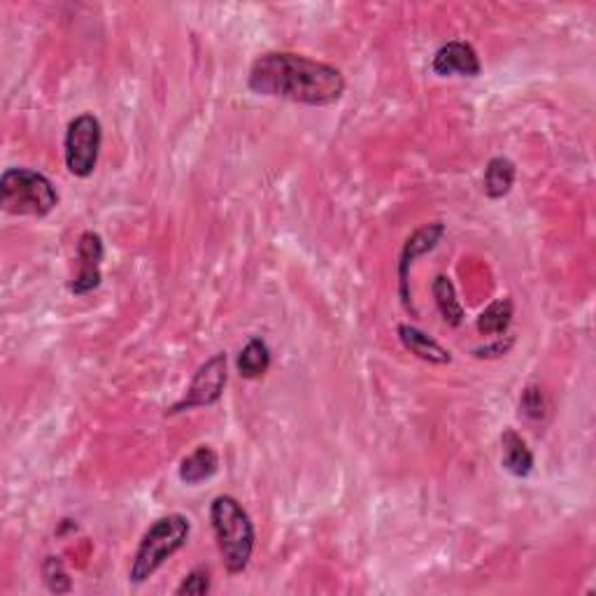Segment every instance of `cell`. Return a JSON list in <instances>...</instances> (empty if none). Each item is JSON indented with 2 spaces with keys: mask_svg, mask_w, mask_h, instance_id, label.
<instances>
[{
  "mask_svg": "<svg viewBox=\"0 0 596 596\" xmlns=\"http://www.w3.org/2000/svg\"><path fill=\"white\" fill-rule=\"evenodd\" d=\"M247 87L257 96L326 108L343 98L347 82L343 70L331 63L292 52H268L252 63Z\"/></svg>",
  "mask_w": 596,
  "mask_h": 596,
  "instance_id": "1",
  "label": "cell"
},
{
  "mask_svg": "<svg viewBox=\"0 0 596 596\" xmlns=\"http://www.w3.org/2000/svg\"><path fill=\"white\" fill-rule=\"evenodd\" d=\"M210 522L224 569L231 576H238L250 566L254 543H257V531H254L250 513L236 496L222 494L210 503Z\"/></svg>",
  "mask_w": 596,
  "mask_h": 596,
  "instance_id": "2",
  "label": "cell"
},
{
  "mask_svg": "<svg viewBox=\"0 0 596 596\" xmlns=\"http://www.w3.org/2000/svg\"><path fill=\"white\" fill-rule=\"evenodd\" d=\"M191 522L187 515L170 513L159 517L140 541L136 555H133L129 580L133 585H143L175 552H180L189 541Z\"/></svg>",
  "mask_w": 596,
  "mask_h": 596,
  "instance_id": "3",
  "label": "cell"
},
{
  "mask_svg": "<svg viewBox=\"0 0 596 596\" xmlns=\"http://www.w3.org/2000/svg\"><path fill=\"white\" fill-rule=\"evenodd\" d=\"M0 205L10 215L47 217L59 205V194L38 170L7 168L0 177Z\"/></svg>",
  "mask_w": 596,
  "mask_h": 596,
  "instance_id": "4",
  "label": "cell"
},
{
  "mask_svg": "<svg viewBox=\"0 0 596 596\" xmlns=\"http://www.w3.org/2000/svg\"><path fill=\"white\" fill-rule=\"evenodd\" d=\"M103 147V126L98 117L84 115L75 117L68 124L66 140H63V154H66V168L75 177H89L98 166V156Z\"/></svg>",
  "mask_w": 596,
  "mask_h": 596,
  "instance_id": "5",
  "label": "cell"
},
{
  "mask_svg": "<svg viewBox=\"0 0 596 596\" xmlns=\"http://www.w3.org/2000/svg\"><path fill=\"white\" fill-rule=\"evenodd\" d=\"M226 378H229V373H226V354L219 352L215 357L205 361V364L198 366L194 378H191L187 394H184L175 406L168 408V415L187 413V410H194V408L215 406L224 394Z\"/></svg>",
  "mask_w": 596,
  "mask_h": 596,
  "instance_id": "6",
  "label": "cell"
},
{
  "mask_svg": "<svg viewBox=\"0 0 596 596\" xmlns=\"http://www.w3.org/2000/svg\"><path fill=\"white\" fill-rule=\"evenodd\" d=\"M103 238L96 231H84L77 243V273L70 280V294L87 296L96 292L103 282L101 264H103Z\"/></svg>",
  "mask_w": 596,
  "mask_h": 596,
  "instance_id": "7",
  "label": "cell"
},
{
  "mask_svg": "<svg viewBox=\"0 0 596 596\" xmlns=\"http://www.w3.org/2000/svg\"><path fill=\"white\" fill-rule=\"evenodd\" d=\"M443 236H445V224L431 222L420 226V229L406 240V245H403L401 257H399V292H401V301L408 310L413 308V305H410V287H408L410 271H413L417 259L436 250Z\"/></svg>",
  "mask_w": 596,
  "mask_h": 596,
  "instance_id": "8",
  "label": "cell"
},
{
  "mask_svg": "<svg viewBox=\"0 0 596 596\" xmlns=\"http://www.w3.org/2000/svg\"><path fill=\"white\" fill-rule=\"evenodd\" d=\"M431 70L438 77H478L482 63L471 42L450 40L434 54Z\"/></svg>",
  "mask_w": 596,
  "mask_h": 596,
  "instance_id": "9",
  "label": "cell"
},
{
  "mask_svg": "<svg viewBox=\"0 0 596 596\" xmlns=\"http://www.w3.org/2000/svg\"><path fill=\"white\" fill-rule=\"evenodd\" d=\"M399 340L410 354H415L417 359L427 361V364L445 366L452 361L450 350H445V347L438 343L436 338H431L429 333H424L422 329H417V326H413V324L399 326Z\"/></svg>",
  "mask_w": 596,
  "mask_h": 596,
  "instance_id": "10",
  "label": "cell"
},
{
  "mask_svg": "<svg viewBox=\"0 0 596 596\" xmlns=\"http://www.w3.org/2000/svg\"><path fill=\"white\" fill-rule=\"evenodd\" d=\"M501 447L503 468L515 478H529L531 471H534V452L529 450L527 441L515 429H506L501 434Z\"/></svg>",
  "mask_w": 596,
  "mask_h": 596,
  "instance_id": "11",
  "label": "cell"
},
{
  "mask_svg": "<svg viewBox=\"0 0 596 596\" xmlns=\"http://www.w3.org/2000/svg\"><path fill=\"white\" fill-rule=\"evenodd\" d=\"M219 471V454L210 445H198L180 464V480L184 485H201L215 478Z\"/></svg>",
  "mask_w": 596,
  "mask_h": 596,
  "instance_id": "12",
  "label": "cell"
},
{
  "mask_svg": "<svg viewBox=\"0 0 596 596\" xmlns=\"http://www.w3.org/2000/svg\"><path fill=\"white\" fill-rule=\"evenodd\" d=\"M515 175H517L515 163L506 159V156H494V159H489L485 168V177H482V189H485L487 198L499 201V198L508 196L515 184Z\"/></svg>",
  "mask_w": 596,
  "mask_h": 596,
  "instance_id": "13",
  "label": "cell"
},
{
  "mask_svg": "<svg viewBox=\"0 0 596 596\" xmlns=\"http://www.w3.org/2000/svg\"><path fill=\"white\" fill-rule=\"evenodd\" d=\"M271 350H268L266 340L261 338H252L250 343H247L243 350L238 354V373L240 378L245 380H259L264 378L268 373V368H271Z\"/></svg>",
  "mask_w": 596,
  "mask_h": 596,
  "instance_id": "14",
  "label": "cell"
},
{
  "mask_svg": "<svg viewBox=\"0 0 596 596\" xmlns=\"http://www.w3.org/2000/svg\"><path fill=\"white\" fill-rule=\"evenodd\" d=\"M513 301L508 296L496 298L494 303H489L485 310L480 312L478 317V331L482 336H506L510 329V322H513Z\"/></svg>",
  "mask_w": 596,
  "mask_h": 596,
  "instance_id": "15",
  "label": "cell"
},
{
  "mask_svg": "<svg viewBox=\"0 0 596 596\" xmlns=\"http://www.w3.org/2000/svg\"><path fill=\"white\" fill-rule=\"evenodd\" d=\"M431 292L436 298V308L441 312L443 322L447 326H461L464 324V305L459 303L457 289H454L452 280L447 275H436L434 285H431Z\"/></svg>",
  "mask_w": 596,
  "mask_h": 596,
  "instance_id": "16",
  "label": "cell"
},
{
  "mask_svg": "<svg viewBox=\"0 0 596 596\" xmlns=\"http://www.w3.org/2000/svg\"><path fill=\"white\" fill-rule=\"evenodd\" d=\"M42 580H45L47 590L54 594H66L73 590V583H70L66 566H63L59 557L49 555L45 562H42Z\"/></svg>",
  "mask_w": 596,
  "mask_h": 596,
  "instance_id": "17",
  "label": "cell"
},
{
  "mask_svg": "<svg viewBox=\"0 0 596 596\" xmlns=\"http://www.w3.org/2000/svg\"><path fill=\"white\" fill-rule=\"evenodd\" d=\"M520 410L524 417H529V420H545V415H548V399H545L543 389L538 385H529L527 389L522 392V399H520Z\"/></svg>",
  "mask_w": 596,
  "mask_h": 596,
  "instance_id": "18",
  "label": "cell"
},
{
  "mask_svg": "<svg viewBox=\"0 0 596 596\" xmlns=\"http://www.w3.org/2000/svg\"><path fill=\"white\" fill-rule=\"evenodd\" d=\"M212 587V580H210V571L208 569H194L191 573H187L184 576V580L180 583V587H177L175 594L177 596H203L208 594Z\"/></svg>",
  "mask_w": 596,
  "mask_h": 596,
  "instance_id": "19",
  "label": "cell"
},
{
  "mask_svg": "<svg viewBox=\"0 0 596 596\" xmlns=\"http://www.w3.org/2000/svg\"><path fill=\"white\" fill-rule=\"evenodd\" d=\"M513 345H515L513 336H506V340H503V336H499L492 345H485V347H480V350H475V357H480V359L501 357V354H508V350Z\"/></svg>",
  "mask_w": 596,
  "mask_h": 596,
  "instance_id": "20",
  "label": "cell"
}]
</instances>
